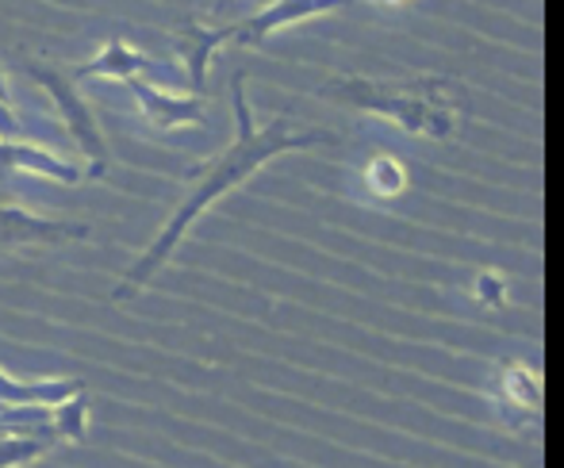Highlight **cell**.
<instances>
[{
	"instance_id": "obj_10",
	"label": "cell",
	"mask_w": 564,
	"mask_h": 468,
	"mask_svg": "<svg viewBox=\"0 0 564 468\" xmlns=\"http://www.w3.org/2000/svg\"><path fill=\"white\" fill-rule=\"evenodd\" d=\"M82 395V380H35V384H20L0 369V407H58V403Z\"/></svg>"
},
{
	"instance_id": "obj_11",
	"label": "cell",
	"mask_w": 564,
	"mask_h": 468,
	"mask_svg": "<svg viewBox=\"0 0 564 468\" xmlns=\"http://www.w3.org/2000/svg\"><path fill=\"white\" fill-rule=\"evenodd\" d=\"M147 66H150L147 54L134 51V46H127L123 39H112L97 58H89V62L77 66V77H123V81H131V77H142V69Z\"/></svg>"
},
{
	"instance_id": "obj_7",
	"label": "cell",
	"mask_w": 564,
	"mask_h": 468,
	"mask_svg": "<svg viewBox=\"0 0 564 468\" xmlns=\"http://www.w3.org/2000/svg\"><path fill=\"white\" fill-rule=\"evenodd\" d=\"M127 89L134 92L142 116H147L158 131H170V127H196V123H204V116H208V100L204 97H173V92L158 89V85L142 81V77H131Z\"/></svg>"
},
{
	"instance_id": "obj_15",
	"label": "cell",
	"mask_w": 564,
	"mask_h": 468,
	"mask_svg": "<svg viewBox=\"0 0 564 468\" xmlns=\"http://www.w3.org/2000/svg\"><path fill=\"white\" fill-rule=\"evenodd\" d=\"M0 105H12V92H8V85H4V69H0Z\"/></svg>"
},
{
	"instance_id": "obj_1",
	"label": "cell",
	"mask_w": 564,
	"mask_h": 468,
	"mask_svg": "<svg viewBox=\"0 0 564 468\" xmlns=\"http://www.w3.org/2000/svg\"><path fill=\"white\" fill-rule=\"evenodd\" d=\"M230 105H235V142H230L224 154L212 157V162L188 170V177H200V185H193V193L181 200V208L170 216V224L158 231L154 242H150L147 250L139 253V261L127 269L123 281L116 284V296H131V292L147 289V284L154 281L158 269L173 258V250H177L181 238L188 235V227H193L219 196H227L230 188L250 181L269 157L289 154V150H307V146H327V142H335V134L300 127V123H292L289 116H276L273 123L258 127L253 123V112H250V100H246L242 74H235V81H230Z\"/></svg>"
},
{
	"instance_id": "obj_8",
	"label": "cell",
	"mask_w": 564,
	"mask_h": 468,
	"mask_svg": "<svg viewBox=\"0 0 564 468\" xmlns=\"http://www.w3.org/2000/svg\"><path fill=\"white\" fill-rule=\"evenodd\" d=\"M327 12H335V4H312V0L269 4V8H261V12H253L235 23V43L261 46L276 28H284V23H300V20H312V15H327Z\"/></svg>"
},
{
	"instance_id": "obj_2",
	"label": "cell",
	"mask_w": 564,
	"mask_h": 468,
	"mask_svg": "<svg viewBox=\"0 0 564 468\" xmlns=\"http://www.w3.org/2000/svg\"><path fill=\"white\" fill-rule=\"evenodd\" d=\"M319 97L354 105L361 112L384 116L408 134L449 139L465 116V92L446 77H415V81H372V77H338L323 85Z\"/></svg>"
},
{
	"instance_id": "obj_14",
	"label": "cell",
	"mask_w": 564,
	"mask_h": 468,
	"mask_svg": "<svg viewBox=\"0 0 564 468\" xmlns=\"http://www.w3.org/2000/svg\"><path fill=\"white\" fill-rule=\"evenodd\" d=\"M476 296L484 300V304L499 307L507 300V281L503 273H496V269H484V273H476Z\"/></svg>"
},
{
	"instance_id": "obj_13",
	"label": "cell",
	"mask_w": 564,
	"mask_h": 468,
	"mask_svg": "<svg viewBox=\"0 0 564 468\" xmlns=\"http://www.w3.org/2000/svg\"><path fill=\"white\" fill-rule=\"evenodd\" d=\"M85 418H89V403H85L82 395H74V400L58 403V407L51 411L54 431H62L69 442H82L85 438Z\"/></svg>"
},
{
	"instance_id": "obj_3",
	"label": "cell",
	"mask_w": 564,
	"mask_h": 468,
	"mask_svg": "<svg viewBox=\"0 0 564 468\" xmlns=\"http://www.w3.org/2000/svg\"><path fill=\"white\" fill-rule=\"evenodd\" d=\"M28 74L51 92V100L58 105V116L66 123L69 139L82 146L85 162H89V173L93 177H105L108 173V142H105V131H100L97 116H93L89 100L82 97L77 81L58 66H46V62H28Z\"/></svg>"
},
{
	"instance_id": "obj_4",
	"label": "cell",
	"mask_w": 564,
	"mask_h": 468,
	"mask_svg": "<svg viewBox=\"0 0 564 468\" xmlns=\"http://www.w3.org/2000/svg\"><path fill=\"white\" fill-rule=\"evenodd\" d=\"M235 43V23H185V28L173 31V46H177L181 62H185L188 74V97H204V85H208V66L216 58L219 46Z\"/></svg>"
},
{
	"instance_id": "obj_9",
	"label": "cell",
	"mask_w": 564,
	"mask_h": 468,
	"mask_svg": "<svg viewBox=\"0 0 564 468\" xmlns=\"http://www.w3.org/2000/svg\"><path fill=\"white\" fill-rule=\"evenodd\" d=\"M0 170H28L39 177H54L62 185H77L82 181V165L66 162V157L51 154L43 146H31V142H15V139H0Z\"/></svg>"
},
{
	"instance_id": "obj_6",
	"label": "cell",
	"mask_w": 564,
	"mask_h": 468,
	"mask_svg": "<svg viewBox=\"0 0 564 468\" xmlns=\"http://www.w3.org/2000/svg\"><path fill=\"white\" fill-rule=\"evenodd\" d=\"M85 235H89L85 224L35 216L20 204H0V246H62Z\"/></svg>"
},
{
	"instance_id": "obj_5",
	"label": "cell",
	"mask_w": 564,
	"mask_h": 468,
	"mask_svg": "<svg viewBox=\"0 0 564 468\" xmlns=\"http://www.w3.org/2000/svg\"><path fill=\"white\" fill-rule=\"evenodd\" d=\"M491 395L499 400V407H503L511 426L530 431V426H538V418H542V380H538V372L530 369V364H522V361L499 364Z\"/></svg>"
},
{
	"instance_id": "obj_12",
	"label": "cell",
	"mask_w": 564,
	"mask_h": 468,
	"mask_svg": "<svg viewBox=\"0 0 564 468\" xmlns=\"http://www.w3.org/2000/svg\"><path fill=\"white\" fill-rule=\"evenodd\" d=\"M365 185H369L377 196H400L403 185H408V170H403L400 157L377 154V157H369V165H365Z\"/></svg>"
}]
</instances>
